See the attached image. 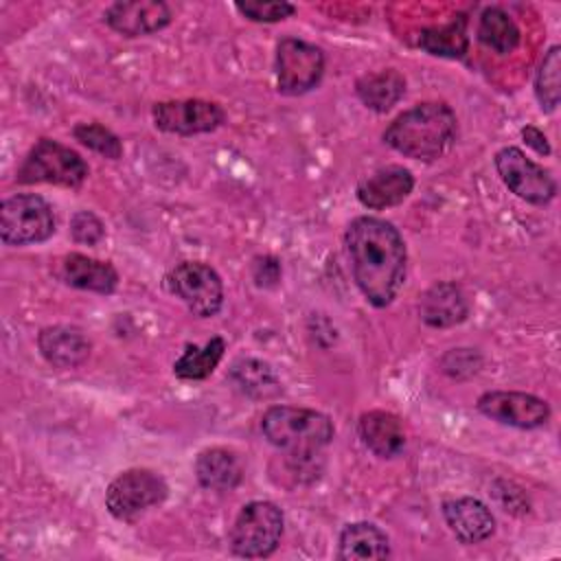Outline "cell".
Segmentation results:
<instances>
[{
    "label": "cell",
    "instance_id": "obj_1",
    "mask_svg": "<svg viewBox=\"0 0 561 561\" xmlns=\"http://www.w3.org/2000/svg\"><path fill=\"white\" fill-rule=\"evenodd\" d=\"M344 245L364 298L373 307H388L405 278L408 254L399 230L381 217L362 215L348 224Z\"/></svg>",
    "mask_w": 561,
    "mask_h": 561
},
{
    "label": "cell",
    "instance_id": "obj_2",
    "mask_svg": "<svg viewBox=\"0 0 561 561\" xmlns=\"http://www.w3.org/2000/svg\"><path fill=\"white\" fill-rule=\"evenodd\" d=\"M456 114L447 103L425 101L401 112L383 131V142L405 158L438 160L456 140Z\"/></svg>",
    "mask_w": 561,
    "mask_h": 561
},
{
    "label": "cell",
    "instance_id": "obj_3",
    "mask_svg": "<svg viewBox=\"0 0 561 561\" xmlns=\"http://www.w3.org/2000/svg\"><path fill=\"white\" fill-rule=\"evenodd\" d=\"M261 432L285 454H318L333 440L335 427L322 412L294 405H272L261 419Z\"/></svg>",
    "mask_w": 561,
    "mask_h": 561
},
{
    "label": "cell",
    "instance_id": "obj_4",
    "mask_svg": "<svg viewBox=\"0 0 561 561\" xmlns=\"http://www.w3.org/2000/svg\"><path fill=\"white\" fill-rule=\"evenodd\" d=\"M85 160L70 147H64L61 142L50 138H39L15 173V182L20 184L44 182L66 188H79L85 182Z\"/></svg>",
    "mask_w": 561,
    "mask_h": 561
},
{
    "label": "cell",
    "instance_id": "obj_5",
    "mask_svg": "<svg viewBox=\"0 0 561 561\" xmlns=\"http://www.w3.org/2000/svg\"><path fill=\"white\" fill-rule=\"evenodd\" d=\"M283 526V511L274 502H248L230 528V550L243 559L270 557L280 543Z\"/></svg>",
    "mask_w": 561,
    "mask_h": 561
},
{
    "label": "cell",
    "instance_id": "obj_6",
    "mask_svg": "<svg viewBox=\"0 0 561 561\" xmlns=\"http://www.w3.org/2000/svg\"><path fill=\"white\" fill-rule=\"evenodd\" d=\"M55 232L50 204L33 193L13 195L0 206V239L7 245L42 243Z\"/></svg>",
    "mask_w": 561,
    "mask_h": 561
},
{
    "label": "cell",
    "instance_id": "obj_7",
    "mask_svg": "<svg viewBox=\"0 0 561 561\" xmlns=\"http://www.w3.org/2000/svg\"><path fill=\"white\" fill-rule=\"evenodd\" d=\"M169 486L164 478L151 469H127L118 473L105 491V506L112 517L131 522L151 506L167 500Z\"/></svg>",
    "mask_w": 561,
    "mask_h": 561
},
{
    "label": "cell",
    "instance_id": "obj_8",
    "mask_svg": "<svg viewBox=\"0 0 561 561\" xmlns=\"http://www.w3.org/2000/svg\"><path fill=\"white\" fill-rule=\"evenodd\" d=\"M164 280L167 289L197 318H213L224 305V283L219 274L202 261L178 263Z\"/></svg>",
    "mask_w": 561,
    "mask_h": 561
},
{
    "label": "cell",
    "instance_id": "obj_9",
    "mask_svg": "<svg viewBox=\"0 0 561 561\" xmlns=\"http://www.w3.org/2000/svg\"><path fill=\"white\" fill-rule=\"evenodd\" d=\"M324 75L320 46L298 37H283L276 46V83L285 96H300L313 90Z\"/></svg>",
    "mask_w": 561,
    "mask_h": 561
},
{
    "label": "cell",
    "instance_id": "obj_10",
    "mask_svg": "<svg viewBox=\"0 0 561 561\" xmlns=\"http://www.w3.org/2000/svg\"><path fill=\"white\" fill-rule=\"evenodd\" d=\"M495 169L511 193L528 204L543 206L557 193V182L550 171L526 158L519 147H502L495 153Z\"/></svg>",
    "mask_w": 561,
    "mask_h": 561
},
{
    "label": "cell",
    "instance_id": "obj_11",
    "mask_svg": "<svg viewBox=\"0 0 561 561\" xmlns=\"http://www.w3.org/2000/svg\"><path fill=\"white\" fill-rule=\"evenodd\" d=\"M153 125L167 134L193 136L208 134L224 125L226 112L219 103L204 99H180V101H160L151 110Z\"/></svg>",
    "mask_w": 561,
    "mask_h": 561
},
{
    "label": "cell",
    "instance_id": "obj_12",
    "mask_svg": "<svg viewBox=\"0 0 561 561\" xmlns=\"http://www.w3.org/2000/svg\"><path fill=\"white\" fill-rule=\"evenodd\" d=\"M476 405L486 419L519 430L541 427L550 419V405L543 399L517 390H489Z\"/></svg>",
    "mask_w": 561,
    "mask_h": 561
},
{
    "label": "cell",
    "instance_id": "obj_13",
    "mask_svg": "<svg viewBox=\"0 0 561 561\" xmlns=\"http://www.w3.org/2000/svg\"><path fill=\"white\" fill-rule=\"evenodd\" d=\"M105 22L125 37H142L171 24V9L160 0L114 2L105 9Z\"/></svg>",
    "mask_w": 561,
    "mask_h": 561
},
{
    "label": "cell",
    "instance_id": "obj_14",
    "mask_svg": "<svg viewBox=\"0 0 561 561\" xmlns=\"http://www.w3.org/2000/svg\"><path fill=\"white\" fill-rule=\"evenodd\" d=\"M414 188V178L405 167L388 164L357 184V199L370 210H383L401 204Z\"/></svg>",
    "mask_w": 561,
    "mask_h": 561
},
{
    "label": "cell",
    "instance_id": "obj_15",
    "mask_svg": "<svg viewBox=\"0 0 561 561\" xmlns=\"http://www.w3.org/2000/svg\"><path fill=\"white\" fill-rule=\"evenodd\" d=\"M443 517L454 537L465 546L480 543L495 533V519L489 506L476 497L445 500Z\"/></svg>",
    "mask_w": 561,
    "mask_h": 561
},
{
    "label": "cell",
    "instance_id": "obj_16",
    "mask_svg": "<svg viewBox=\"0 0 561 561\" xmlns=\"http://www.w3.org/2000/svg\"><path fill=\"white\" fill-rule=\"evenodd\" d=\"M421 320L434 329H449L467 320L469 302L456 283H434L419 302Z\"/></svg>",
    "mask_w": 561,
    "mask_h": 561
},
{
    "label": "cell",
    "instance_id": "obj_17",
    "mask_svg": "<svg viewBox=\"0 0 561 561\" xmlns=\"http://www.w3.org/2000/svg\"><path fill=\"white\" fill-rule=\"evenodd\" d=\"M59 278L77 289L112 294L118 287V272L112 263L70 252L59 263Z\"/></svg>",
    "mask_w": 561,
    "mask_h": 561
},
{
    "label": "cell",
    "instance_id": "obj_18",
    "mask_svg": "<svg viewBox=\"0 0 561 561\" xmlns=\"http://www.w3.org/2000/svg\"><path fill=\"white\" fill-rule=\"evenodd\" d=\"M37 346L44 359L57 368H75L90 355V340L77 327H46L37 335Z\"/></svg>",
    "mask_w": 561,
    "mask_h": 561
},
{
    "label": "cell",
    "instance_id": "obj_19",
    "mask_svg": "<svg viewBox=\"0 0 561 561\" xmlns=\"http://www.w3.org/2000/svg\"><path fill=\"white\" fill-rule=\"evenodd\" d=\"M357 432L362 443L377 458H392L405 445V432L401 419L386 410H370L359 416Z\"/></svg>",
    "mask_w": 561,
    "mask_h": 561
},
{
    "label": "cell",
    "instance_id": "obj_20",
    "mask_svg": "<svg viewBox=\"0 0 561 561\" xmlns=\"http://www.w3.org/2000/svg\"><path fill=\"white\" fill-rule=\"evenodd\" d=\"M195 476L204 489L232 491L243 478V467L234 451L226 447H208L195 458Z\"/></svg>",
    "mask_w": 561,
    "mask_h": 561
},
{
    "label": "cell",
    "instance_id": "obj_21",
    "mask_svg": "<svg viewBox=\"0 0 561 561\" xmlns=\"http://www.w3.org/2000/svg\"><path fill=\"white\" fill-rule=\"evenodd\" d=\"M337 559L355 561V559H386L390 557L388 535L370 524V522H353L344 526L337 543Z\"/></svg>",
    "mask_w": 561,
    "mask_h": 561
},
{
    "label": "cell",
    "instance_id": "obj_22",
    "mask_svg": "<svg viewBox=\"0 0 561 561\" xmlns=\"http://www.w3.org/2000/svg\"><path fill=\"white\" fill-rule=\"evenodd\" d=\"M419 48L434 57L447 59H462L469 48L467 37V15L456 13L447 24L427 26L419 33Z\"/></svg>",
    "mask_w": 561,
    "mask_h": 561
},
{
    "label": "cell",
    "instance_id": "obj_23",
    "mask_svg": "<svg viewBox=\"0 0 561 561\" xmlns=\"http://www.w3.org/2000/svg\"><path fill=\"white\" fill-rule=\"evenodd\" d=\"M355 92L366 107L375 112H388L403 96L405 79L399 70L386 68V70L359 77L355 83Z\"/></svg>",
    "mask_w": 561,
    "mask_h": 561
},
{
    "label": "cell",
    "instance_id": "obj_24",
    "mask_svg": "<svg viewBox=\"0 0 561 561\" xmlns=\"http://www.w3.org/2000/svg\"><path fill=\"white\" fill-rule=\"evenodd\" d=\"M226 351L224 337H210L204 346L188 344L184 353L173 364V375L184 381H202L210 377V373L217 368Z\"/></svg>",
    "mask_w": 561,
    "mask_h": 561
},
{
    "label": "cell",
    "instance_id": "obj_25",
    "mask_svg": "<svg viewBox=\"0 0 561 561\" xmlns=\"http://www.w3.org/2000/svg\"><path fill=\"white\" fill-rule=\"evenodd\" d=\"M478 39L500 55H508L519 44V28L502 7H486L480 13Z\"/></svg>",
    "mask_w": 561,
    "mask_h": 561
},
{
    "label": "cell",
    "instance_id": "obj_26",
    "mask_svg": "<svg viewBox=\"0 0 561 561\" xmlns=\"http://www.w3.org/2000/svg\"><path fill=\"white\" fill-rule=\"evenodd\" d=\"M230 379L243 394L254 399H270L280 392V383L274 370L261 359L245 357L234 362L230 368Z\"/></svg>",
    "mask_w": 561,
    "mask_h": 561
},
{
    "label": "cell",
    "instance_id": "obj_27",
    "mask_svg": "<svg viewBox=\"0 0 561 561\" xmlns=\"http://www.w3.org/2000/svg\"><path fill=\"white\" fill-rule=\"evenodd\" d=\"M559 70H561V48L550 46L543 55L535 75V96L543 112H554L559 105Z\"/></svg>",
    "mask_w": 561,
    "mask_h": 561
},
{
    "label": "cell",
    "instance_id": "obj_28",
    "mask_svg": "<svg viewBox=\"0 0 561 561\" xmlns=\"http://www.w3.org/2000/svg\"><path fill=\"white\" fill-rule=\"evenodd\" d=\"M72 136L83 147H88V149H92V151H96V153H101V156H105L110 160H118L123 156L121 138L112 129H107V127H103L99 123H79L72 129Z\"/></svg>",
    "mask_w": 561,
    "mask_h": 561
},
{
    "label": "cell",
    "instance_id": "obj_29",
    "mask_svg": "<svg viewBox=\"0 0 561 561\" xmlns=\"http://www.w3.org/2000/svg\"><path fill=\"white\" fill-rule=\"evenodd\" d=\"M234 9L252 20V22H280L289 15H294L296 7L285 2V0H272V2H261V0H250V2H237Z\"/></svg>",
    "mask_w": 561,
    "mask_h": 561
},
{
    "label": "cell",
    "instance_id": "obj_30",
    "mask_svg": "<svg viewBox=\"0 0 561 561\" xmlns=\"http://www.w3.org/2000/svg\"><path fill=\"white\" fill-rule=\"evenodd\" d=\"M70 232H72V239L77 243L94 245V243H99L105 237V226H103V221L94 213L79 210V213L72 215Z\"/></svg>",
    "mask_w": 561,
    "mask_h": 561
},
{
    "label": "cell",
    "instance_id": "obj_31",
    "mask_svg": "<svg viewBox=\"0 0 561 561\" xmlns=\"http://www.w3.org/2000/svg\"><path fill=\"white\" fill-rule=\"evenodd\" d=\"M522 138H524V142H526L528 147H533L537 153H541V156H548V153H550V145H548V140H546V136H543L541 129L528 125V127L522 129Z\"/></svg>",
    "mask_w": 561,
    "mask_h": 561
}]
</instances>
